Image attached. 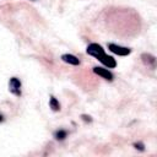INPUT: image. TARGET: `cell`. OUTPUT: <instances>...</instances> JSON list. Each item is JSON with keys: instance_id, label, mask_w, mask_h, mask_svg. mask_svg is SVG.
<instances>
[{"instance_id": "5b68a950", "label": "cell", "mask_w": 157, "mask_h": 157, "mask_svg": "<svg viewBox=\"0 0 157 157\" xmlns=\"http://www.w3.org/2000/svg\"><path fill=\"white\" fill-rule=\"evenodd\" d=\"M141 59L144 61V64L147 66V67H151V69H155L156 66V58L150 54V53H144L141 54Z\"/></svg>"}, {"instance_id": "8fae6325", "label": "cell", "mask_w": 157, "mask_h": 157, "mask_svg": "<svg viewBox=\"0 0 157 157\" xmlns=\"http://www.w3.org/2000/svg\"><path fill=\"white\" fill-rule=\"evenodd\" d=\"M1 121H4V115H2V114H0V123H1Z\"/></svg>"}, {"instance_id": "7a4b0ae2", "label": "cell", "mask_w": 157, "mask_h": 157, "mask_svg": "<svg viewBox=\"0 0 157 157\" xmlns=\"http://www.w3.org/2000/svg\"><path fill=\"white\" fill-rule=\"evenodd\" d=\"M21 87H22V83H21V80L17 78V77H11L9 80V91L15 94L16 97H21L22 94V91H21Z\"/></svg>"}, {"instance_id": "6da1fadb", "label": "cell", "mask_w": 157, "mask_h": 157, "mask_svg": "<svg viewBox=\"0 0 157 157\" xmlns=\"http://www.w3.org/2000/svg\"><path fill=\"white\" fill-rule=\"evenodd\" d=\"M86 53L93 58H96L98 61H101L107 69H114L117 66V60L112 55H107L104 53V49L98 43H91L87 45Z\"/></svg>"}, {"instance_id": "8992f818", "label": "cell", "mask_w": 157, "mask_h": 157, "mask_svg": "<svg viewBox=\"0 0 157 157\" xmlns=\"http://www.w3.org/2000/svg\"><path fill=\"white\" fill-rule=\"evenodd\" d=\"M61 60L65 61L66 64H70V65H74V66H77L80 65V59L72 54H63L61 55Z\"/></svg>"}, {"instance_id": "9c48e42d", "label": "cell", "mask_w": 157, "mask_h": 157, "mask_svg": "<svg viewBox=\"0 0 157 157\" xmlns=\"http://www.w3.org/2000/svg\"><path fill=\"white\" fill-rule=\"evenodd\" d=\"M132 146H134V147H135L136 150L141 151V152H142V151H145V145H144L142 142H135V144H134Z\"/></svg>"}, {"instance_id": "3957f363", "label": "cell", "mask_w": 157, "mask_h": 157, "mask_svg": "<svg viewBox=\"0 0 157 157\" xmlns=\"http://www.w3.org/2000/svg\"><path fill=\"white\" fill-rule=\"evenodd\" d=\"M108 49L119 55V56H126L131 53V49L130 48H126V47H121V45H118V44H114V43H108Z\"/></svg>"}, {"instance_id": "277c9868", "label": "cell", "mask_w": 157, "mask_h": 157, "mask_svg": "<svg viewBox=\"0 0 157 157\" xmlns=\"http://www.w3.org/2000/svg\"><path fill=\"white\" fill-rule=\"evenodd\" d=\"M93 72L97 74L98 76L103 77V78L107 80V81H113V78H114V75L112 74V71H109L108 69H104V67L94 66V67H93Z\"/></svg>"}, {"instance_id": "30bf717a", "label": "cell", "mask_w": 157, "mask_h": 157, "mask_svg": "<svg viewBox=\"0 0 157 157\" xmlns=\"http://www.w3.org/2000/svg\"><path fill=\"white\" fill-rule=\"evenodd\" d=\"M81 119H82L83 121H88V123L92 121V118H91L90 115H87V114H82V115H81Z\"/></svg>"}, {"instance_id": "52a82bcc", "label": "cell", "mask_w": 157, "mask_h": 157, "mask_svg": "<svg viewBox=\"0 0 157 157\" xmlns=\"http://www.w3.org/2000/svg\"><path fill=\"white\" fill-rule=\"evenodd\" d=\"M49 107L53 112H59L60 110V103L54 96H50V98H49Z\"/></svg>"}, {"instance_id": "ba28073f", "label": "cell", "mask_w": 157, "mask_h": 157, "mask_svg": "<svg viewBox=\"0 0 157 157\" xmlns=\"http://www.w3.org/2000/svg\"><path fill=\"white\" fill-rule=\"evenodd\" d=\"M66 136H67V132H66L65 130H56V131L54 132V137H55L56 140H59V141L65 140Z\"/></svg>"}]
</instances>
